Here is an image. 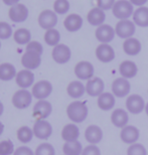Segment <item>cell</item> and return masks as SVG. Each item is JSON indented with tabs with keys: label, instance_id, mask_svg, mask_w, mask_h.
<instances>
[{
	"label": "cell",
	"instance_id": "obj_42",
	"mask_svg": "<svg viewBox=\"0 0 148 155\" xmlns=\"http://www.w3.org/2000/svg\"><path fill=\"white\" fill-rule=\"evenodd\" d=\"M82 155H101V150L97 145L90 144L83 149Z\"/></svg>",
	"mask_w": 148,
	"mask_h": 155
},
{
	"label": "cell",
	"instance_id": "obj_5",
	"mask_svg": "<svg viewBox=\"0 0 148 155\" xmlns=\"http://www.w3.org/2000/svg\"><path fill=\"white\" fill-rule=\"evenodd\" d=\"M112 94L116 98L128 97L131 92V84L129 80L124 78H117L112 83Z\"/></svg>",
	"mask_w": 148,
	"mask_h": 155
},
{
	"label": "cell",
	"instance_id": "obj_12",
	"mask_svg": "<svg viewBox=\"0 0 148 155\" xmlns=\"http://www.w3.org/2000/svg\"><path fill=\"white\" fill-rule=\"evenodd\" d=\"M38 24L41 28L45 30L54 28V26L58 24L57 13L52 10H49V9L44 10L38 16Z\"/></svg>",
	"mask_w": 148,
	"mask_h": 155
},
{
	"label": "cell",
	"instance_id": "obj_32",
	"mask_svg": "<svg viewBox=\"0 0 148 155\" xmlns=\"http://www.w3.org/2000/svg\"><path fill=\"white\" fill-rule=\"evenodd\" d=\"M13 38H14V41L18 43V45H27L30 42V40H31V33L26 28H19L14 32Z\"/></svg>",
	"mask_w": 148,
	"mask_h": 155
},
{
	"label": "cell",
	"instance_id": "obj_27",
	"mask_svg": "<svg viewBox=\"0 0 148 155\" xmlns=\"http://www.w3.org/2000/svg\"><path fill=\"white\" fill-rule=\"evenodd\" d=\"M67 93L71 98L80 99L86 94V85L81 81H73L67 87Z\"/></svg>",
	"mask_w": 148,
	"mask_h": 155
},
{
	"label": "cell",
	"instance_id": "obj_17",
	"mask_svg": "<svg viewBox=\"0 0 148 155\" xmlns=\"http://www.w3.org/2000/svg\"><path fill=\"white\" fill-rule=\"evenodd\" d=\"M21 64L25 70H36L41 64V55L33 51H25L21 58Z\"/></svg>",
	"mask_w": 148,
	"mask_h": 155
},
{
	"label": "cell",
	"instance_id": "obj_43",
	"mask_svg": "<svg viewBox=\"0 0 148 155\" xmlns=\"http://www.w3.org/2000/svg\"><path fill=\"white\" fill-rule=\"evenodd\" d=\"M13 155H35V152L27 146H20L14 151Z\"/></svg>",
	"mask_w": 148,
	"mask_h": 155
},
{
	"label": "cell",
	"instance_id": "obj_6",
	"mask_svg": "<svg viewBox=\"0 0 148 155\" xmlns=\"http://www.w3.org/2000/svg\"><path fill=\"white\" fill-rule=\"evenodd\" d=\"M32 96L38 101L45 100L52 93V85L47 80L39 81L32 86Z\"/></svg>",
	"mask_w": 148,
	"mask_h": 155
},
{
	"label": "cell",
	"instance_id": "obj_48",
	"mask_svg": "<svg viewBox=\"0 0 148 155\" xmlns=\"http://www.w3.org/2000/svg\"><path fill=\"white\" fill-rule=\"evenodd\" d=\"M144 111H145L146 115L148 116V102H147V103H146V106H145V110H144Z\"/></svg>",
	"mask_w": 148,
	"mask_h": 155
},
{
	"label": "cell",
	"instance_id": "obj_28",
	"mask_svg": "<svg viewBox=\"0 0 148 155\" xmlns=\"http://www.w3.org/2000/svg\"><path fill=\"white\" fill-rule=\"evenodd\" d=\"M87 19L91 25L99 27L102 24H104L105 19H106V14H105L104 10H102L99 7H95L89 11L87 15Z\"/></svg>",
	"mask_w": 148,
	"mask_h": 155
},
{
	"label": "cell",
	"instance_id": "obj_44",
	"mask_svg": "<svg viewBox=\"0 0 148 155\" xmlns=\"http://www.w3.org/2000/svg\"><path fill=\"white\" fill-rule=\"evenodd\" d=\"M132 4L133 5H136L138 7H141V6H143L145 3L148 1V0H129Z\"/></svg>",
	"mask_w": 148,
	"mask_h": 155
},
{
	"label": "cell",
	"instance_id": "obj_21",
	"mask_svg": "<svg viewBox=\"0 0 148 155\" xmlns=\"http://www.w3.org/2000/svg\"><path fill=\"white\" fill-rule=\"evenodd\" d=\"M15 82L19 88L26 90L35 83V74L29 70H21L20 72L17 73Z\"/></svg>",
	"mask_w": 148,
	"mask_h": 155
},
{
	"label": "cell",
	"instance_id": "obj_31",
	"mask_svg": "<svg viewBox=\"0 0 148 155\" xmlns=\"http://www.w3.org/2000/svg\"><path fill=\"white\" fill-rule=\"evenodd\" d=\"M83 145L79 140L72 142H64L63 151L64 155H82Z\"/></svg>",
	"mask_w": 148,
	"mask_h": 155
},
{
	"label": "cell",
	"instance_id": "obj_3",
	"mask_svg": "<svg viewBox=\"0 0 148 155\" xmlns=\"http://www.w3.org/2000/svg\"><path fill=\"white\" fill-rule=\"evenodd\" d=\"M126 110L133 115H138L145 110L146 103L144 99L138 94H131L126 99Z\"/></svg>",
	"mask_w": 148,
	"mask_h": 155
},
{
	"label": "cell",
	"instance_id": "obj_15",
	"mask_svg": "<svg viewBox=\"0 0 148 155\" xmlns=\"http://www.w3.org/2000/svg\"><path fill=\"white\" fill-rule=\"evenodd\" d=\"M105 92V83L101 78L94 77L93 79L87 81L86 93L91 97H99Z\"/></svg>",
	"mask_w": 148,
	"mask_h": 155
},
{
	"label": "cell",
	"instance_id": "obj_7",
	"mask_svg": "<svg viewBox=\"0 0 148 155\" xmlns=\"http://www.w3.org/2000/svg\"><path fill=\"white\" fill-rule=\"evenodd\" d=\"M95 69L90 61H82L75 66V75L81 81H89L94 78Z\"/></svg>",
	"mask_w": 148,
	"mask_h": 155
},
{
	"label": "cell",
	"instance_id": "obj_35",
	"mask_svg": "<svg viewBox=\"0 0 148 155\" xmlns=\"http://www.w3.org/2000/svg\"><path fill=\"white\" fill-rule=\"evenodd\" d=\"M35 155H55L54 147L51 143H41L39 144L35 149Z\"/></svg>",
	"mask_w": 148,
	"mask_h": 155
},
{
	"label": "cell",
	"instance_id": "obj_11",
	"mask_svg": "<svg viewBox=\"0 0 148 155\" xmlns=\"http://www.w3.org/2000/svg\"><path fill=\"white\" fill-rule=\"evenodd\" d=\"M140 138V131L136 126L134 125H127L124 128L121 129L120 132V139L125 144H134L137 143V141Z\"/></svg>",
	"mask_w": 148,
	"mask_h": 155
},
{
	"label": "cell",
	"instance_id": "obj_23",
	"mask_svg": "<svg viewBox=\"0 0 148 155\" xmlns=\"http://www.w3.org/2000/svg\"><path fill=\"white\" fill-rule=\"evenodd\" d=\"M119 73L124 79H133L138 74V67L134 61H124L119 66Z\"/></svg>",
	"mask_w": 148,
	"mask_h": 155
},
{
	"label": "cell",
	"instance_id": "obj_33",
	"mask_svg": "<svg viewBox=\"0 0 148 155\" xmlns=\"http://www.w3.org/2000/svg\"><path fill=\"white\" fill-rule=\"evenodd\" d=\"M61 40V33L58 30L52 28L47 30V32L44 33V41L49 46H57L60 45Z\"/></svg>",
	"mask_w": 148,
	"mask_h": 155
},
{
	"label": "cell",
	"instance_id": "obj_50",
	"mask_svg": "<svg viewBox=\"0 0 148 155\" xmlns=\"http://www.w3.org/2000/svg\"></svg>",
	"mask_w": 148,
	"mask_h": 155
},
{
	"label": "cell",
	"instance_id": "obj_25",
	"mask_svg": "<svg viewBox=\"0 0 148 155\" xmlns=\"http://www.w3.org/2000/svg\"><path fill=\"white\" fill-rule=\"evenodd\" d=\"M141 49H142L141 42L135 38H127L123 42V51L126 54L130 55V57H135V55L139 54Z\"/></svg>",
	"mask_w": 148,
	"mask_h": 155
},
{
	"label": "cell",
	"instance_id": "obj_49",
	"mask_svg": "<svg viewBox=\"0 0 148 155\" xmlns=\"http://www.w3.org/2000/svg\"><path fill=\"white\" fill-rule=\"evenodd\" d=\"M0 48H1V41H0Z\"/></svg>",
	"mask_w": 148,
	"mask_h": 155
},
{
	"label": "cell",
	"instance_id": "obj_37",
	"mask_svg": "<svg viewBox=\"0 0 148 155\" xmlns=\"http://www.w3.org/2000/svg\"><path fill=\"white\" fill-rule=\"evenodd\" d=\"M127 155H147V150L143 144L137 142V143L129 145Z\"/></svg>",
	"mask_w": 148,
	"mask_h": 155
},
{
	"label": "cell",
	"instance_id": "obj_26",
	"mask_svg": "<svg viewBox=\"0 0 148 155\" xmlns=\"http://www.w3.org/2000/svg\"><path fill=\"white\" fill-rule=\"evenodd\" d=\"M80 137V129L75 123H70L64 126L61 130V138L64 142H72L77 141Z\"/></svg>",
	"mask_w": 148,
	"mask_h": 155
},
{
	"label": "cell",
	"instance_id": "obj_30",
	"mask_svg": "<svg viewBox=\"0 0 148 155\" xmlns=\"http://www.w3.org/2000/svg\"><path fill=\"white\" fill-rule=\"evenodd\" d=\"M16 69L13 64L9 63H4L0 64V80L8 82L16 78Z\"/></svg>",
	"mask_w": 148,
	"mask_h": 155
},
{
	"label": "cell",
	"instance_id": "obj_22",
	"mask_svg": "<svg viewBox=\"0 0 148 155\" xmlns=\"http://www.w3.org/2000/svg\"><path fill=\"white\" fill-rule=\"evenodd\" d=\"M116 104V97L112 93L104 92L103 94L98 97L97 105L99 109L102 111H110L113 110Z\"/></svg>",
	"mask_w": 148,
	"mask_h": 155
},
{
	"label": "cell",
	"instance_id": "obj_8",
	"mask_svg": "<svg viewBox=\"0 0 148 155\" xmlns=\"http://www.w3.org/2000/svg\"><path fill=\"white\" fill-rule=\"evenodd\" d=\"M51 57L55 63L58 64H64L69 63L72 58V51L67 45L64 43H60L57 46H54L51 51Z\"/></svg>",
	"mask_w": 148,
	"mask_h": 155
},
{
	"label": "cell",
	"instance_id": "obj_10",
	"mask_svg": "<svg viewBox=\"0 0 148 155\" xmlns=\"http://www.w3.org/2000/svg\"><path fill=\"white\" fill-rule=\"evenodd\" d=\"M32 130L35 137L41 140H47L52 134V126L47 120H36Z\"/></svg>",
	"mask_w": 148,
	"mask_h": 155
},
{
	"label": "cell",
	"instance_id": "obj_18",
	"mask_svg": "<svg viewBox=\"0 0 148 155\" xmlns=\"http://www.w3.org/2000/svg\"><path fill=\"white\" fill-rule=\"evenodd\" d=\"M115 28L109 24H102L95 31V36L101 43H109L115 38Z\"/></svg>",
	"mask_w": 148,
	"mask_h": 155
},
{
	"label": "cell",
	"instance_id": "obj_16",
	"mask_svg": "<svg viewBox=\"0 0 148 155\" xmlns=\"http://www.w3.org/2000/svg\"><path fill=\"white\" fill-rule=\"evenodd\" d=\"M52 112V105L47 100H41L33 107V117L36 120H47Z\"/></svg>",
	"mask_w": 148,
	"mask_h": 155
},
{
	"label": "cell",
	"instance_id": "obj_9",
	"mask_svg": "<svg viewBox=\"0 0 148 155\" xmlns=\"http://www.w3.org/2000/svg\"><path fill=\"white\" fill-rule=\"evenodd\" d=\"M136 31V27L133 21L126 19V20H120L115 26V32L120 38L127 39L130 38L134 35Z\"/></svg>",
	"mask_w": 148,
	"mask_h": 155
},
{
	"label": "cell",
	"instance_id": "obj_39",
	"mask_svg": "<svg viewBox=\"0 0 148 155\" xmlns=\"http://www.w3.org/2000/svg\"><path fill=\"white\" fill-rule=\"evenodd\" d=\"M12 35H13V31H12L10 24L1 21L0 22V39H8L11 38Z\"/></svg>",
	"mask_w": 148,
	"mask_h": 155
},
{
	"label": "cell",
	"instance_id": "obj_2",
	"mask_svg": "<svg viewBox=\"0 0 148 155\" xmlns=\"http://www.w3.org/2000/svg\"><path fill=\"white\" fill-rule=\"evenodd\" d=\"M112 12L114 16L120 20L129 19L134 13L133 4L129 0H118L114 4Z\"/></svg>",
	"mask_w": 148,
	"mask_h": 155
},
{
	"label": "cell",
	"instance_id": "obj_4",
	"mask_svg": "<svg viewBox=\"0 0 148 155\" xmlns=\"http://www.w3.org/2000/svg\"><path fill=\"white\" fill-rule=\"evenodd\" d=\"M32 93L27 90L20 89L12 96V104L18 110H24L30 106L32 102Z\"/></svg>",
	"mask_w": 148,
	"mask_h": 155
},
{
	"label": "cell",
	"instance_id": "obj_36",
	"mask_svg": "<svg viewBox=\"0 0 148 155\" xmlns=\"http://www.w3.org/2000/svg\"><path fill=\"white\" fill-rule=\"evenodd\" d=\"M54 10L57 14H66L70 10V2L67 0H55L54 3Z\"/></svg>",
	"mask_w": 148,
	"mask_h": 155
},
{
	"label": "cell",
	"instance_id": "obj_19",
	"mask_svg": "<svg viewBox=\"0 0 148 155\" xmlns=\"http://www.w3.org/2000/svg\"><path fill=\"white\" fill-rule=\"evenodd\" d=\"M111 122L117 128H124L125 126L129 125V112L121 108L113 110L111 114Z\"/></svg>",
	"mask_w": 148,
	"mask_h": 155
},
{
	"label": "cell",
	"instance_id": "obj_13",
	"mask_svg": "<svg viewBox=\"0 0 148 155\" xmlns=\"http://www.w3.org/2000/svg\"><path fill=\"white\" fill-rule=\"evenodd\" d=\"M8 16L10 18V20L15 23L24 22L28 17V8L24 4L18 3L16 5L11 6L8 12Z\"/></svg>",
	"mask_w": 148,
	"mask_h": 155
},
{
	"label": "cell",
	"instance_id": "obj_14",
	"mask_svg": "<svg viewBox=\"0 0 148 155\" xmlns=\"http://www.w3.org/2000/svg\"><path fill=\"white\" fill-rule=\"evenodd\" d=\"M96 57L101 63L108 64L115 60V51L109 43H101L96 48Z\"/></svg>",
	"mask_w": 148,
	"mask_h": 155
},
{
	"label": "cell",
	"instance_id": "obj_38",
	"mask_svg": "<svg viewBox=\"0 0 148 155\" xmlns=\"http://www.w3.org/2000/svg\"><path fill=\"white\" fill-rule=\"evenodd\" d=\"M14 151V144L11 140H3L0 142V155H12Z\"/></svg>",
	"mask_w": 148,
	"mask_h": 155
},
{
	"label": "cell",
	"instance_id": "obj_45",
	"mask_svg": "<svg viewBox=\"0 0 148 155\" xmlns=\"http://www.w3.org/2000/svg\"><path fill=\"white\" fill-rule=\"evenodd\" d=\"M2 1L7 6H14V5L18 4V2H19L20 0H2Z\"/></svg>",
	"mask_w": 148,
	"mask_h": 155
},
{
	"label": "cell",
	"instance_id": "obj_46",
	"mask_svg": "<svg viewBox=\"0 0 148 155\" xmlns=\"http://www.w3.org/2000/svg\"><path fill=\"white\" fill-rule=\"evenodd\" d=\"M3 112H4V105H3L2 102L0 101V117L2 116Z\"/></svg>",
	"mask_w": 148,
	"mask_h": 155
},
{
	"label": "cell",
	"instance_id": "obj_41",
	"mask_svg": "<svg viewBox=\"0 0 148 155\" xmlns=\"http://www.w3.org/2000/svg\"><path fill=\"white\" fill-rule=\"evenodd\" d=\"M97 7H99L102 10H110L113 8L114 4H115V0H96Z\"/></svg>",
	"mask_w": 148,
	"mask_h": 155
},
{
	"label": "cell",
	"instance_id": "obj_1",
	"mask_svg": "<svg viewBox=\"0 0 148 155\" xmlns=\"http://www.w3.org/2000/svg\"><path fill=\"white\" fill-rule=\"evenodd\" d=\"M67 118L73 123L75 124L83 123L87 119V117L89 115V109L87 104L82 101L72 102L67 107Z\"/></svg>",
	"mask_w": 148,
	"mask_h": 155
},
{
	"label": "cell",
	"instance_id": "obj_20",
	"mask_svg": "<svg viewBox=\"0 0 148 155\" xmlns=\"http://www.w3.org/2000/svg\"><path fill=\"white\" fill-rule=\"evenodd\" d=\"M103 130L98 125H90L85 130V139L90 144L98 145L103 139Z\"/></svg>",
	"mask_w": 148,
	"mask_h": 155
},
{
	"label": "cell",
	"instance_id": "obj_47",
	"mask_svg": "<svg viewBox=\"0 0 148 155\" xmlns=\"http://www.w3.org/2000/svg\"><path fill=\"white\" fill-rule=\"evenodd\" d=\"M3 132H4V125H3V123L0 121V136L3 134Z\"/></svg>",
	"mask_w": 148,
	"mask_h": 155
},
{
	"label": "cell",
	"instance_id": "obj_29",
	"mask_svg": "<svg viewBox=\"0 0 148 155\" xmlns=\"http://www.w3.org/2000/svg\"><path fill=\"white\" fill-rule=\"evenodd\" d=\"M133 22L140 27H148V7L141 6L134 11Z\"/></svg>",
	"mask_w": 148,
	"mask_h": 155
},
{
	"label": "cell",
	"instance_id": "obj_40",
	"mask_svg": "<svg viewBox=\"0 0 148 155\" xmlns=\"http://www.w3.org/2000/svg\"><path fill=\"white\" fill-rule=\"evenodd\" d=\"M25 51H33V52H36L38 54H42L44 52V48H42L41 43L38 42V41H30L28 45H26V48H25Z\"/></svg>",
	"mask_w": 148,
	"mask_h": 155
},
{
	"label": "cell",
	"instance_id": "obj_24",
	"mask_svg": "<svg viewBox=\"0 0 148 155\" xmlns=\"http://www.w3.org/2000/svg\"><path fill=\"white\" fill-rule=\"evenodd\" d=\"M83 23H84V21H83L82 16L76 13L70 14L69 16L66 17V19L64 21V28L70 32H76L80 30L82 28Z\"/></svg>",
	"mask_w": 148,
	"mask_h": 155
},
{
	"label": "cell",
	"instance_id": "obj_34",
	"mask_svg": "<svg viewBox=\"0 0 148 155\" xmlns=\"http://www.w3.org/2000/svg\"><path fill=\"white\" fill-rule=\"evenodd\" d=\"M17 139L22 143H29L32 140L33 136V130L30 129L28 126H21L19 129L17 130Z\"/></svg>",
	"mask_w": 148,
	"mask_h": 155
}]
</instances>
